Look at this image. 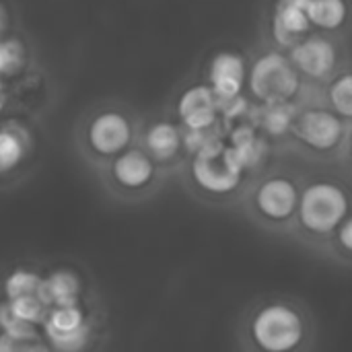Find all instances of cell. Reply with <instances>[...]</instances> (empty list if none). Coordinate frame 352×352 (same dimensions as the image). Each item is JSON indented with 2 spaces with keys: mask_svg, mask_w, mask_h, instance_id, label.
<instances>
[{
  "mask_svg": "<svg viewBox=\"0 0 352 352\" xmlns=\"http://www.w3.org/2000/svg\"><path fill=\"white\" fill-rule=\"evenodd\" d=\"M6 25H8V14H6L4 6L0 4V39H2V35L6 31Z\"/></svg>",
  "mask_w": 352,
  "mask_h": 352,
  "instance_id": "25",
  "label": "cell"
},
{
  "mask_svg": "<svg viewBox=\"0 0 352 352\" xmlns=\"http://www.w3.org/2000/svg\"><path fill=\"white\" fill-rule=\"evenodd\" d=\"M349 126L322 101L320 89L305 87L285 140L297 157L316 165L336 167Z\"/></svg>",
  "mask_w": 352,
  "mask_h": 352,
  "instance_id": "4",
  "label": "cell"
},
{
  "mask_svg": "<svg viewBox=\"0 0 352 352\" xmlns=\"http://www.w3.org/2000/svg\"><path fill=\"white\" fill-rule=\"evenodd\" d=\"M248 66L250 60L231 47L219 50L206 68V85L212 89L223 107L241 97L243 87L248 85Z\"/></svg>",
  "mask_w": 352,
  "mask_h": 352,
  "instance_id": "11",
  "label": "cell"
},
{
  "mask_svg": "<svg viewBox=\"0 0 352 352\" xmlns=\"http://www.w3.org/2000/svg\"><path fill=\"white\" fill-rule=\"evenodd\" d=\"M320 95L334 113L352 124V62L320 89Z\"/></svg>",
  "mask_w": 352,
  "mask_h": 352,
  "instance_id": "17",
  "label": "cell"
},
{
  "mask_svg": "<svg viewBox=\"0 0 352 352\" xmlns=\"http://www.w3.org/2000/svg\"><path fill=\"white\" fill-rule=\"evenodd\" d=\"M132 136L134 126L130 118L118 109L97 111L85 128L87 146L99 157H118L130 148Z\"/></svg>",
  "mask_w": 352,
  "mask_h": 352,
  "instance_id": "9",
  "label": "cell"
},
{
  "mask_svg": "<svg viewBox=\"0 0 352 352\" xmlns=\"http://www.w3.org/2000/svg\"><path fill=\"white\" fill-rule=\"evenodd\" d=\"M248 87L252 97L264 107L293 105L299 103L305 91V80L287 52L264 41L250 60Z\"/></svg>",
  "mask_w": 352,
  "mask_h": 352,
  "instance_id": "5",
  "label": "cell"
},
{
  "mask_svg": "<svg viewBox=\"0 0 352 352\" xmlns=\"http://www.w3.org/2000/svg\"><path fill=\"white\" fill-rule=\"evenodd\" d=\"M111 179L124 190H144L157 175V163L144 148H126L111 161Z\"/></svg>",
  "mask_w": 352,
  "mask_h": 352,
  "instance_id": "13",
  "label": "cell"
},
{
  "mask_svg": "<svg viewBox=\"0 0 352 352\" xmlns=\"http://www.w3.org/2000/svg\"><path fill=\"white\" fill-rule=\"evenodd\" d=\"M184 148V130L169 122H153L144 132V151L155 159V163H165L175 159Z\"/></svg>",
  "mask_w": 352,
  "mask_h": 352,
  "instance_id": "15",
  "label": "cell"
},
{
  "mask_svg": "<svg viewBox=\"0 0 352 352\" xmlns=\"http://www.w3.org/2000/svg\"><path fill=\"white\" fill-rule=\"evenodd\" d=\"M287 54L305 85L320 89L352 62L349 39L320 31H311Z\"/></svg>",
  "mask_w": 352,
  "mask_h": 352,
  "instance_id": "7",
  "label": "cell"
},
{
  "mask_svg": "<svg viewBox=\"0 0 352 352\" xmlns=\"http://www.w3.org/2000/svg\"><path fill=\"white\" fill-rule=\"evenodd\" d=\"M43 334L52 351L80 352L91 338V326L78 305H62L47 311Z\"/></svg>",
  "mask_w": 352,
  "mask_h": 352,
  "instance_id": "10",
  "label": "cell"
},
{
  "mask_svg": "<svg viewBox=\"0 0 352 352\" xmlns=\"http://www.w3.org/2000/svg\"><path fill=\"white\" fill-rule=\"evenodd\" d=\"M25 155V142L14 130H0V173L14 169Z\"/></svg>",
  "mask_w": 352,
  "mask_h": 352,
  "instance_id": "20",
  "label": "cell"
},
{
  "mask_svg": "<svg viewBox=\"0 0 352 352\" xmlns=\"http://www.w3.org/2000/svg\"><path fill=\"white\" fill-rule=\"evenodd\" d=\"M21 43L14 39H0V74L12 72L21 64Z\"/></svg>",
  "mask_w": 352,
  "mask_h": 352,
  "instance_id": "23",
  "label": "cell"
},
{
  "mask_svg": "<svg viewBox=\"0 0 352 352\" xmlns=\"http://www.w3.org/2000/svg\"><path fill=\"white\" fill-rule=\"evenodd\" d=\"M320 256L338 266L352 268V212L334 231V235L330 237V241L326 243Z\"/></svg>",
  "mask_w": 352,
  "mask_h": 352,
  "instance_id": "18",
  "label": "cell"
},
{
  "mask_svg": "<svg viewBox=\"0 0 352 352\" xmlns=\"http://www.w3.org/2000/svg\"><path fill=\"white\" fill-rule=\"evenodd\" d=\"M0 352H52L43 336H10L0 334Z\"/></svg>",
  "mask_w": 352,
  "mask_h": 352,
  "instance_id": "22",
  "label": "cell"
},
{
  "mask_svg": "<svg viewBox=\"0 0 352 352\" xmlns=\"http://www.w3.org/2000/svg\"><path fill=\"white\" fill-rule=\"evenodd\" d=\"M318 324L307 303L289 295L258 299L241 322L243 352H311Z\"/></svg>",
  "mask_w": 352,
  "mask_h": 352,
  "instance_id": "1",
  "label": "cell"
},
{
  "mask_svg": "<svg viewBox=\"0 0 352 352\" xmlns=\"http://www.w3.org/2000/svg\"><path fill=\"white\" fill-rule=\"evenodd\" d=\"M309 0H270L266 10L264 41L289 52L301 39H305L314 27L307 16Z\"/></svg>",
  "mask_w": 352,
  "mask_h": 352,
  "instance_id": "8",
  "label": "cell"
},
{
  "mask_svg": "<svg viewBox=\"0 0 352 352\" xmlns=\"http://www.w3.org/2000/svg\"><path fill=\"white\" fill-rule=\"evenodd\" d=\"M352 212V179L338 171L305 173L291 239L322 254L334 231Z\"/></svg>",
  "mask_w": 352,
  "mask_h": 352,
  "instance_id": "2",
  "label": "cell"
},
{
  "mask_svg": "<svg viewBox=\"0 0 352 352\" xmlns=\"http://www.w3.org/2000/svg\"><path fill=\"white\" fill-rule=\"evenodd\" d=\"M305 171L287 163L268 165L243 188V208L254 225L266 233L291 237Z\"/></svg>",
  "mask_w": 352,
  "mask_h": 352,
  "instance_id": "3",
  "label": "cell"
},
{
  "mask_svg": "<svg viewBox=\"0 0 352 352\" xmlns=\"http://www.w3.org/2000/svg\"><path fill=\"white\" fill-rule=\"evenodd\" d=\"M307 16L314 31L344 39L352 35V0H309Z\"/></svg>",
  "mask_w": 352,
  "mask_h": 352,
  "instance_id": "14",
  "label": "cell"
},
{
  "mask_svg": "<svg viewBox=\"0 0 352 352\" xmlns=\"http://www.w3.org/2000/svg\"><path fill=\"white\" fill-rule=\"evenodd\" d=\"M245 163L233 144H225L212 136L200 151L194 153L190 175L198 190L208 196L225 198L245 186Z\"/></svg>",
  "mask_w": 352,
  "mask_h": 352,
  "instance_id": "6",
  "label": "cell"
},
{
  "mask_svg": "<svg viewBox=\"0 0 352 352\" xmlns=\"http://www.w3.org/2000/svg\"><path fill=\"white\" fill-rule=\"evenodd\" d=\"M82 293V283L76 272L72 270H54L47 274L39 289V299L45 303V307H62V305H78Z\"/></svg>",
  "mask_w": 352,
  "mask_h": 352,
  "instance_id": "16",
  "label": "cell"
},
{
  "mask_svg": "<svg viewBox=\"0 0 352 352\" xmlns=\"http://www.w3.org/2000/svg\"><path fill=\"white\" fill-rule=\"evenodd\" d=\"M336 167L352 179V124L349 126V132H346V138H344V146H342V153H340V159L336 163Z\"/></svg>",
  "mask_w": 352,
  "mask_h": 352,
  "instance_id": "24",
  "label": "cell"
},
{
  "mask_svg": "<svg viewBox=\"0 0 352 352\" xmlns=\"http://www.w3.org/2000/svg\"><path fill=\"white\" fill-rule=\"evenodd\" d=\"M43 278L33 272V270H25V268H16L12 270L6 278H4V295L6 301H12L16 297H27V295H39Z\"/></svg>",
  "mask_w": 352,
  "mask_h": 352,
  "instance_id": "19",
  "label": "cell"
},
{
  "mask_svg": "<svg viewBox=\"0 0 352 352\" xmlns=\"http://www.w3.org/2000/svg\"><path fill=\"white\" fill-rule=\"evenodd\" d=\"M8 307H10L14 318H19L21 322L33 324V326L43 324V320L47 316V307H45V303L37 295L16 297V299L8 301Z\"/></svg>",
  "mask_w": 352,
  "mask_h": 352,
  "instance_id": "21",
  "label": "cell"
},
{
  "mask_svg": "<svg viewBox=\"0 0 352 352\" xmlns=\"http://www.w3.org/2000/svg\"><path fill=\"white\" fill-rule=\"evenodd\" d=\"M175 111L182 128L188 132H210L219 122L223 105L206 82H196L179 95Z\"/></svg>",
  "mask_w": 352,
  "mask_h": 352,
  "instance_id": "12",
  "label": "cell"
}]
</instances>
